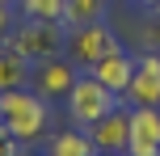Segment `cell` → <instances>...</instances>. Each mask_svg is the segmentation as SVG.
<instances>
[{
    "label": "cell",
    "instance_id": "13",
    "mask_svg": "<svg viewBox=\"0 0 160 156\" xmlns=\"http://www.w3.org/2000/svg\"><path fill=\"white\" fill-rule=\"evenodd\" d=\"M25 21H63V4L68 0H17Z\"/></svg>",
    "mask_w": 160,
    "mask_h": 156
},
{
    "label": "cell",
    "instance_id": "5",
    "mask_svg": "<svg viewBox=\"0 0 160 156\" xmlns=\"http://www.w3.org/2000/svg\"><path fill=\"white\" fill-rule=\"evenodd\" d=\"M80 68L72 63L68 55H55V59H42V63L30 68V89L38 93L42 101H68V93H72Z\"/></svg>",
    "mask_w": 160,
    "mask_h": 156
},
{
    "label": "cell",
    "instance_id": "20",
    "mask_svg": "<svg viewBox=\"0 0 160 156\" xmlns=\"http://www.w3.org/2000/svg\"><path fill=\"white\" fill-rule=\"evenodd\" d=\"M0 4H13V0H0Z\"/></svg>",
    "mask_w": 160,
    "mask_h": 156
},
{
    "label": "cell",
    "instance_id": "18",
    "mask_svg": "<svg viewBox=\"0 0 160 156\" xmlns=\"http://www.w3.org/2000/svg\"><path fill=\"white\" fill-rule=\"evenodd\" d=\"M139 4H143L148 13H152V8H160V0H139Z\"/></svg>",
    "mask_w": 160,
    "mask_h": 156
},
{
    "label": "cell",
    "instance_id": "8",
    "mask_svg": "<svg viewBox=\"0 0 160 156\" xmlns=\"http://www.w3.org/2000/svg\"><path fill=\"white\" fill-rule=\"evenodd\" d=\"M127 101L131 106H160V55L156 51L135 59V76H131Z\"/></svg>",
    "mask_w": 160,
    "mask_h": 156
},
{
    "label": "cell",
    "instance_id": "2",
    "mask_svg": "<svg viewBox=\"0 0 160 156\" xmlns=\"http://www.w3.org/2000/svg\"><path fill=\"white\" fill-rule=\"evenodd\" d=\"M118 101H122V97H114V93L105 89L93 72H80L76 84H72V93H68V118H72V127L88 131V127L101 123V118L110 114Z\"/></svg>",
    "mask_w": 160,
    "mask_h": 156
},
{
    "label": "cell",
    "instance_id": "6",
    "mask_svg": "<svg viewBox=\"0 0 160 156\" xmlns=\"http://www.w3.org/2000/svg\"><path fill=\"white\" fill-rule=\"evenodd\" d=\"M127 156H160V106H131Z\"/></svg>",
    "mask_w": 160,
    "mask_h": 156
},
{
    "label": "cell",
    "instance_id": "7",
    "mask_svg": "<svg viewBox=\"0 0 160 156\" xmlns=\"http://www.w3.org/2000/svg\"><path fill=\"white\" fill-rule=\"evenodd\" d=\"M88 139H93L97 152H127V143H131V106L118 101L101 123L88 127Z\"/></svg>",
    "mask_w": 160,
    "mask_h": 156
},
{
    "label": "cell",
    "instance_id": "12",
    "mask_svg": "<svg viewBox=\"0 0 160 156\" xmlns=\"http://www.w3.org/2000/svg\"><path fill=\"white\" fill-rule=\"evenodd\" d=\"M110 13V0H68L63 4V25H93V21H105Z\"/></svg>",
    "mask_w": 160,
    "mask_h": 156
},
{
    "label": "cell",
    "instance_id": "17",
    "mask_svg": "<svg viewBox=\"0 0 160 156\" xmlns=\"http://www.w3.org/2000/svg\"><path fill=\"white\" fill-rule=\"evenodd\" d=\"M13 156H47V152H38V148H34V143H21V148H17Z\"/></svg>",
    "mask_w": 160,
    "mask_h": 156
},
{
    "label": "cell",
    "instance_id": "4",
    "mask_svg": "<svg viewBox=\"0 0 160 156\" xmlns=\"http://www.w3.org/2000/svg\"><path fill=\"white\" fill-rule=\"evenodd\" d=\"M118 47V38H114V30L105 21H93V25H72L63 38V55L72 59L80 72H88V68L97 63V59H105L110 51Z\"/></svg>",
    "mask_w": 160,
    "mask_h": 156
},
{
    "label": "cell",
    "instance_id": "11",
    "mask_svg": "<svg viewBox=\"0 0 160 156\" xmlns=\"http://www.w3.org/2000/svg\"><path fill=\"white\" fill-rule=\"evenodd\" d=\"M47 156H97V148L88 139V131L72 127V131H55L47 139Z\"/></svg>",
    "mask_w": 160,
    "mask_h": 156
},
{
    "label": "cell",
    "instance_id": "1",
    "mask_svg": "<svg viewBox=\"0 0 160 156\" xmlns=\"http://www.w3.org/2000/svg\"><path fill=\"white\" fill-rule=\"evenodd\" d=\"M51 123V101H42L34 89H13L0 93V127L17 143H38Z\"/></svg>",
    "mask_w": 160,
    "mask_h": 156
},
{
    "label": "cell",
    "instance_id": "10",
    "mask_svg": "<svg viewBox=\"0 0 160 156\" xmlns=\"http://www.w3.org/2000/svg\"><path fill=\"white\" fill-rule=\"evenodd\" d=\"M30 59L21 55V51H13L4 42L0 47V93H13V89H30Z\"/></svg>",
    "mask_w": 160,
    "mask_h": 156
},
{
    "label": "cell",
    "instance_id": "14",
    "mask_svg": "<svg viewBox=\"0 0 160 156\" xmlns=\"http://www.w3.org/2000/svg\"><path fill=\"white\" fill-rule=\"evenodd\" d=\"M13 30H17V8L13 4H0V47L13 38Z\"/></svg>",
    "mask_w": 160,
    "mask_h": 156
},
{
    "label": "cell",
    "instance_id": "9",
    "mask_svg": "<svg viewBox=\"0 0 160 156\" xmlns=\"http://www.w3.org/2000/svg\"><path fill=\"white\" fill-rule=\"evenodd\" d=\"M88 72L97 76V80L105 84V89L114 93V97H127V89H131V76H135V55H127L122 47H114L105 59H97Z\"/></svg>",
    "mask_w": 160,
    "mask_h": 156
},
{
    "label": "cell",
    "instance_id": "16",
    "mask_svg": "<svg viewBox=\"0 0 160 156\" xmlns=\"http://www.w3.org/2000/svg\"><path fill=\"white\" fill-rule=\"evenodd\" d=\"M13 152H17V139L4 131V127H0V156H13Z\"/></svg>",
    "mask_w": 160,
    "mask_h": 156
},
{
    "label": "cell",
    "instance_id": "15",
    "mask_svg": "<svg viewBox=\"0 0 160 156\" xmlns=\"http://www.w3.org/2000/svg\"><path fill=\"white\" fill-rule=\"evenodd\" d=\"M143 38H148V51H156V55H160V8H152V17H148V30H143Z\"/></svg>",
    "mask_w": 160,
    "mask_h": 156
},
{
    "label": "cell",
    "instance_id": "3",
    "mask_svg": "<svg viewBox=\"0 0 160 156\" xmlns=\"http://www.w3.org/2000/svg\"><path fill=\"white\" fill-rule=\"evenodd\" d=\"M63 38H68L63 21H25V17H21V25L13 30L8 47L21 51L30 63H42V59L63 55Z\"/></svg>",
    "mask_w": 160,
    "mask_h": 156
},
{
    "label": "cell",
    "instance_id": "19",
    "mask_svg": "<svg viewBox=\"0 0 160 156\" xmlns=\"http://www.w3.org/2000/svg\"><path fill=\"white\" fill-rule=\"evenodd\" d=\"M97 156H127V152H97Z\"/></svg>",
    "mask_w": 160,
    "mask_h": 156
}]
</instances>
